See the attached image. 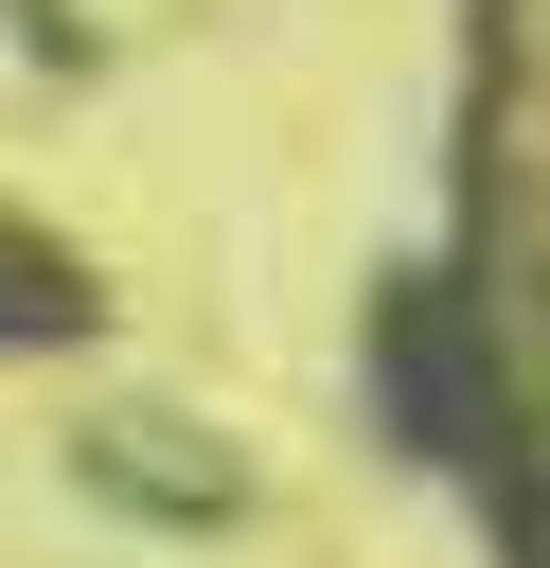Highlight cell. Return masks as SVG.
<instances>
[{
    "label": "cell",
    "instance_id": "obj_1",
    "mask_svg": "<svg viewBox=\"0 0 550 568\" xmlns=\"http://www.w3.org/2000/svg\"><path fill=\"white\" fill-rule=\"evenodd\" d=\"M89 320H106L89 248H53L35 213H0V355H89Z\"/></svg>",
    "mask_w": 550,
    "mask_h": 568
},
{
    "label": "cell",
    "instance_id": "obj_2",
    "mask_svg": "<svg viewBox=\"0 0 550 568\" xmlns=\"http://www.w3.org/2000/svg\"><path fill=\"white\" fill-rule=\"evenodd\" d=\"M0 18H18V53H35V71H89V18H71V0H0Z\"/></svg>",
    "mask_w": 550,
    "mask_h": 568
}]
</instances>
